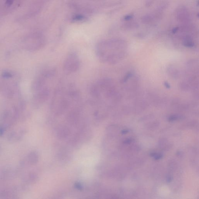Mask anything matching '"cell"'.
Instances as JSON below:
<instances>
[{
    "instance_id": "8992f818",
    "label": "cell",
    "mask_w": 199,
    "mask_h": 199,
    "mask_svg": "<svg viewBox=\"0 0 199 199\" xmlns=\"http://www.w3.org/2000/svg\"><path fill=\"white\" fill-rule=\"evenodd\" d=\"M165 86H167V88H170V86H169V85H168V83H165Z\"/></svg>"
},
{
    "instance_id": "3957f363",
    "label": "cell",
    "mask_w": 199,
    "mask_h": 199,
    "mask_svg": "<svg viewBox=\"0 0 199 199\" xmlns=\"http://www.w3.org/2000/svg\"><path fill=\"white\" fill-rule=\"evenodd\" d=\"M80 66V60L76 53L71 52L67 56L63 64V69L64 73L69 75L75 73Z\"/></svg>"
},
{
    "instance_id": "6da1fadb",
    "label": "cell",
    "mask_w": 199,
    "mask_h": 199,
    "mask_svg": "<svg viewBox=\"0 0 199 199\" xmlns=\"http://www.w3.org/2000/svg\"><path fill=\"white\" fill-rule=\"evenodd\" d=\"M96 55L101 62L114 64L122 57V51L120 43L115 41L101 42L96 47Z\"/></svg>"
},
{
    "instance_id": "277c9868",
    "label": "cell",
    "mask_w": 199,
    "mask_h": 199,
    "mask_svg": "<svg viewBox=\"0 0 199 199\" xmlns=\"http://www.w3.org/2000/svg\"><path fill=\"white\" fill-rule=\"evenodd\" d=\"M14 0H6V5L8 6H10L12 5Z\"/></svg>"
},
{
    "instance_id": "7a4b0ae2",
    "label": "cell",
    "mask_w": 199,
    "mask_h": 199,
    "mask_svg": "<svg viewBox=\"0 0 199 199\" xmlns=\"http://www.w3.org/2000/svg\"><path fill=\"white\" fill-rule=\"evenodd\" d=\"M112 82L109 79L102 78L97 81L91 86L90 94L93 98L103 100L110 98L113 93Z\"/></svg>"
},
{
    "instance_id": "5b68a950",
    "label": "cell",
    "mask_w": 199,
    "mask_h": 199,
    "mask_svg": "<svg viewBox=\"0 0 199 199\" xmlns=\"http://www.w3.org/2000/svg\"><path fill=\"white\" fill-rule=\"evenodd\" d=\"M83 18H84V17L82 16L78 15L75 16L74 19L76 20H79L83 19Z\"/></svg>"
}]
</instances>
